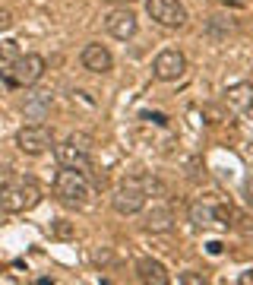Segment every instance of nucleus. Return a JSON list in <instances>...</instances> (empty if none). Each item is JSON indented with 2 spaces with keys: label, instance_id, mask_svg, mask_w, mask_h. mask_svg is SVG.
Instances as JSON below:
<instances>
[{
  "label": "nucleus",
  "instance_id": "9d476101",
  "mask_svg": "<svg viewBox=\"0 0 253 285\" xmlns=\"http://www.w3.org/2000/svg\"><path fill=\"white\" fill-rule=\"evenodd\" d=\"M79 61H82V67L89 73H111L114 70V57H111V51H108L104 45H86Z\"/></svg>",
  "mask_w": 253,
  "mask_h": 285
},
{
  "label": "nucleus",
  "instance_id": "f03ea898",
  "mask_svg": "<svg viewBox=\"0 0 253 285\" xmlns=\"http://www.w3.org/2000/svg\"><path fill=\"white\" fill-rule=\"evenodd\" d=\"M89 194H92V187H89V178L76 168H60L57 178H54V197L67 206H86L89 203Z\"/></svg>",
  "mask_w": 253,
  "mask_h": 285
},
{
  "label": "nucleus",
  "instance_id": "f257e3e1",
  "mask_svg": "<svg viewBox=\"0 0 253 285\" xmlns=\"http://www.w3.org/2000/svg\"><path fill=\"white\" fill-rule=\"evenodd\" d=\"M41 203V190L32 178H13L0 184V209L4 213H29Z\"/></svg>",
  "mask_w": 253,
  "mask_h": 285
},
{
  "label": "nucleus",
  "instance_id": "4468645a",
  "mask_svg": "<svg viewBox=\"0 0 253 285\" xmlns=\"http://www.w3.org/2000/svg\"><path fill=\"white\" fill-rule=\"evenodd\" d=\"M190 222H193L196 228L219 225V222H215V206H209V203H193V206H190Z\"/></svg>",
  "mask_w": 253,
  "mask_h": 285
},
{
  "label": "nucleus",
  "instance_id": "6e6552de",
  "mask_svg": "<svg viewBox=\"0 0 253 285\" xmlns=\"http://www.w3.org/2000/svg\"><path fill=\"white\" fill-rule=\"evenodd\" d=\"M16 146H19V152H26V156H41V152H48L54 146V137L45 124H29L16 133Z\"/></svg>",
  "mask_w": 253,
  "mask_h": 285
},
{
  "label": "nucleus",
  "instance_id": "20e7f679",
  "mask_svg": "<svg viewBox=\"0 0 253 285\" xmlns=\"http://www.w3.org/2000/svg\"><path fill=\"white\" fill-rule=\"evenodd\" d=\"M146 200H149V194H146V181H142V178H126L114 190V209L120 216L142 213V209H146Z\"/></svg>",
  "mask_w": 253,
  "mask_h": 285
},
{
  "label": "nucleus",
  "instance_id": "ddd939ff",
  "mask_svg": "<svg viewBox=\"0 0 253 285\" xmlns=\"http://www.w3.org/2000/svg\"><path fill=\"white\" fill-rule=\"evenodd\" d=\"M146 228H149L152 235H165V232H171V228H174V213H171V206H158V209H152L149 219H146Z\"/></svg>",
  "mask_w": 253,
  "mask_h": 285
},
{
  "label": "nucleus",
  "instance_id": "f3484780",
  "mask_svg": "<svg viewBox=\"0 0 253 285\" xmlns=\"http://www.w3.org/2000/svg\"><path fill=\"white\" fill-rule=\"evenodd\" d=\"M54 235H57V238H73V225L57 219V222H54Z\"/></svg>",
  "mask_w": 253,
  "mask_h": 285
},
{
  "label": "nucleus",
  "instance_id": "6ab92c4d",
  "mask_svg": "<svg viewBox=\"0 0 253 285\" xmlns=\"http://www.w3.org/2000/svg\"><path fill=\"white\" fill-rule=\"evenodd\" d=\"M244 200L253 206V178H247V181H244Z\"/></svg>",
  "mask_w": 253,
  "mask_h": 285
},
{
  "label": "nucleus",
  "instance_id": "dca6fc26",
  "mask_svg": "<svg viewBox=\"0 0 253 285\" xmlns=\"http://www.w3.org/2000/svg\"><path fill=\"white\" fill-rule=\"evenodd\" d=\"M16 57H19V45H16L13 38H4V42H0V73H4L10 67V61H16Z\"/></svg>",
  "mask_w": 253,
  "mask_h": 285
},
{
  "label": "nucleus",
  "instance_id": "4be33fe9",
  "mask_svg": "<svg viewBox=\"0 0 253 285\" xmlns=\"http://www.w3.org/2000/svg\"><path fill=\"white\" fill-rule=\"evenodd\" d=\"M219 4H225V7H238V10H241V7H247V0H219Z\"/></svg>",
  "mask_w": 253,
  "mask_h": 285
},
{
  "label": "nucleus",
  "instance_id": "5701e85b",
  "mask_svg": "<svg viewBox=\"0 0 253 285\" xmlns=\"http://www.w3.org/2000/svg\"><path fill=\"white\" fill-rule=\"evenodd\" d=\"M206 247H209V254H222V244H219V241H209Z\"/></svg>",
  "mask_w": 253,
  "mask_h": 285
},
{
  "label": "nucleus",
  "instance_id": "aec40b11",
  "mask_svg": "<svg viewBox=\"0 0 253 285\" xmlns=\"http://www.w3.org/2000/svg\"><path fill=\"white\" fill-rule=\"evenodd\" d=\"M238 285H253V270H244V273L238 276Z\"/></svg>",
  "mask_w": 253,
  "mask_h": 285
},
{
  "label": "nucleus",
  "instance_id": "a211bd4d",
  "mask_svg": "<svg viewBox=\"0 0 253 285\" xmlns=\"http://www.w3.org/2000/svg\"><path fill=\"white\" fill-rule=\"evenodd\" d=\"M10 26H13V16H10L7 10H0V32H7Z\"/></svg>",
  "mask_w": 253,
  "mask_h": 285
},
{
  "label": "nucleus",
  "instance_id": "2eb2a0df",
  "mask_svg": "<svg viewBox=\"0 0 253 285\" xmlns=\"http://www.w3.org/2000/svg\"><path fill=\"white\" fill-rule=\"evenodd\" d=\"M48 108H51V92H35V95H32V102L26 105V111L32 114V118H41Z\"/></svg>",
  "mask_w": 253,
  "mask_h": 285
},
{
  "label": "nucleus",
  "instance_id": "9b49d317",
  "mask_svg": "<svg viewBox=\"0 0 253 285\" xmlns=\"http://www.w3.org/2000/svg\"><path fill=\"white\" fill-rule=\"evenodd\" d=\"M225 105L238 114H247L253 111V86L250 83H234L225 89Z\"/></svg>",
  "mask_w": 253,
  "mask_h": 285
},
{
  "label": "nucleus",
  "instance_id": "423d86ee",
  "mask_svg": "<svg viewBox=\"0 0 253 285\" xmlns=\"http://www.w3.org/2000/svg\"><path fill=\"white\" fill-rule=\"evenodd\" d=\"M146 13L152 16V23L165 26V29L187 26V7L180 0H146Z\"/></svg>",
  "mask_w": 253,
  "mask_h": 285
},
{
  "label": "nucleus",
  "instance_id": "7ed1b4c3",
  "mask_svg": "<svg viewBox=\"0 0 253 285\" xmlns=\"http://www.w3.org/2000/svg\"><path fill=\"white\" fill-rule=\"evenodd\" d=\"M45 57L41 54H19L16 61H10V67L4 70V76H7V83L10 86H23V89H29V86H35L45 76Z\"/></svg>",
  "mask_w": 253,
  "mask_h": 285
},
{
  "label": "nucleus",
  "instance_id": "1a4fd4ad",
  "mask_svg": "<svg viewBox=\"0 0 253 285\" xmlns=\"http://www.w3.org/2000/svg\"><path fill=\"white\" fill-rule=\"evenodd\" d=\"M104 29H108V35H111V38H117V42H130V38L136 35V29H139L136 13L126 10V7L111 10V13L104 16Z\"/></svg>",
  "mask_w": 253,
  "mask_h": 285
},
{
  "label": "nucleus",
  "instance_id": "f8f14e48",
  "mask_svg": "<svg viewBox=\"0 0 253 285\" xmlns=\"http://www.w3.org/2000/svg\"><path fill=\"white\" fill-rule=\"evenodd\" d=\"M136 276H139V282H149V285H168V282H171L165 263H158V260H152V257H142V260L136 263Z\"/></svg>",
  "mask_w": 253,
  "mask_h": 285
},
{
  "label": "nucleus",
  "instance_id": "412c9836",
  "mask_svg": "<svg viewBox=\"0 0 253 285\" xmlns=\"http://www.w3.org/2000/svg\"><path fill=\"white\" fill-rule=\"evenodd\" d=\"M180 282H206V279L196 276V273H184V276H180Z\"/></svg>",
  "mask_w": 253,
  "mask_h": 285
},
{
  "label": "nucleus",
  "instance_id": "39448f33",
  "mask_svg": "<svg viewBox=\"0 0 253 285\" xmlns=\"http://www.w3.org/2000/svg\"><path fill=\"white\" fill-rule=\"evenodd\" d=\"M54 156H57L60 168H76L82 175L92 171V156H89V140L86 137H70L67 143L54 146Z\"/></svg>",
  "mask_w": 253,
  "mask_h": 285
},
{
  "label": "nucleus",
  "instance_id": "0eeeda50",
  "mask_svg": "<svg viewBox=\"0 0 253 285\" xmlns=\"http://www.w3.org/2000/svg\"><path fill=\"white\" fill-rule=\"evenodd\" d=\"M152 73H155V80H161V83H177L180 76L187 73V57L180 54L177 48H165L152 61Z\"/></svg>",
  "mask_w": 253,
  "mask_h": 285
}]
</instances>
